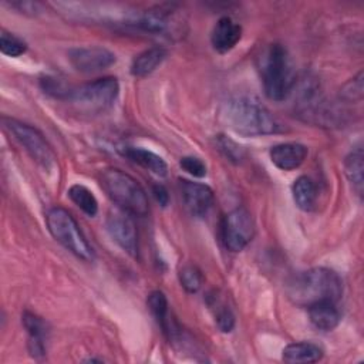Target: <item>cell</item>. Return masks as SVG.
<instances>
[{
	"label": "cell",
	"instance_id": "cell-22",
	"mask_svg": "<svg viewBox=\"0 0 364 364\" xmlns=\"http://www.w3.org/2000/svg\"><path fill=\"white\" fill-rule=\"evenodd\" d=\"M363 171H364V155L363 148H354L344 159V173L350 181L355 193L361 198L363 196Z\"/></svg>",
	"mask_w": 364,
	"mask_h": 364
},
{
	"label": "cell",
	"instance_id": "cell-14",
	"mask_svg": "<svg viewBox=\"0 0 364 364\" xmlns=\"http://www.w3.org/2000/svg\"><path fill=\"white\" fill-rule=\"evenodd\" d=\"M21 321L28 334L27 348L30 355L36 360L43 358L46 355V340L48 336V328L46 321L30 311H24Z\"/></svg>",
	"mask_w": 364,
	"mask_h": 364
},
{
	"label": "cell",
	"instance_id": "cell-13",
	"mask_svg": "<svg viewBox=\"0 0 364 364\" xmlns=\"http://www.w3.org/2000/svg\"><path fill=\"white\" fill-rule=\"evenodd\" d=\"M175 11L178 10L173 4L155 6L141 14L132 24L152 34H165L175 24L172 23V16L175 14Z\"/></svg>",
	"mask_w": 364,
	"mask_h": 364
},
{
	"label": "cell",
	"instance_id": "cell-20",
	"mask_svg": "<svg viewBox=\"0 0 364 364\" xmlns=\"http://www.w3.org/2000/svg\"><path fill=\"white\" fill-rule=\"evenodd\" d=\"M282 357L286 363H316L323 358V350L310 341H296L283 348Z\"/></svg>",
	"mask_w": 364,
	"mask_h": 364
},
{
	"label": "cell",
	"instance_id": "cell-8",
	"mask_svg": "<svg viewBox=\"0 0 364 364\" xmlns=\"http://www.w3.org/2000/svg\"><path fill=\"white\" fill-rule=\"evenodd\" d=\"M3 127L41 168L51 169L54 166L55 154L37 128L9 117H3Z\"/></svg>",
	"mask_w": 364,
	"mask_h": 364
},
{
	"label": "cell",
	"instance_id": "cell-25",
	"mask_svg": "<svg viewBox=\"0 0 364 364\" xmlns=\"http://www.w3.org/2000/svg\"><path fill=\"white\" fill-rule=\"evenodd\" d=\"M179 283L188 293H196L202 287V273L193 264H185L179 270Z\"/></svg>",
	"mask_w": 364,
	"mask_h": 364
},
{
	"label": "cell",
	"instance_id": "cell-16",
	"mask_svg": "<svg viewBox=\"0 0 364 364\" xmlns=\"http://www.w3.org/2000/svg\"><path fill=\"white\" fill-rule=\"evenodd\" d=\"M240 38H242L240 24H237L235 20H232L228 16L220 17L216 21L210 34V43L213 48L220 54H225L232 48H235V46L240 41Z\"/></svg>",
	"mask_w": 364,
	"mask_h": 364
},
{
	"label": "cell",
	"instance_id": "cell-26",
	"mask_svg": "<svg viewBox=\"0 0 364 364\" xmlns=\"http://www.w3.org/2000/svg\"><path fill=\"white\" fill-rule=\"evenodd\" d=\"M27 50V44L18 38L17 36L7 33V31H1L0 34V51L4 55L9 57H18L21 54H24Z\"/></svg>",
	"mask_w": 364,
	"mask_h": 364
},
{
	"label": "cell",
	"instance_id": "cell-27",
	"mask_svg": "<svg viewBox=\"0 0 364 364\" xmlns=\"http://www.w3.org/2000/svg\"><path fill=\"white\" fill-rule=\"evenodd\" d=\"M40 85L43 88L44 92L58 98V100H65L68 98L70 92H71V87L67 85L63 80L55 78V77H44L40 80Z\"/></svg>",
	"mask_w": 364,
	"mask_h": 364
},
{
	"label": "cell",
	"instance_id": "cell-30",
	"mask_svg": "<svg viewBox=\"0 0 364 364\" xmlns=\"http://www.w3.org/2000/svg\"><path fill=\"white\" fill-rule=\"evenodd\" d=\"M181 168L195 178H203L206 175V165L196 156H183L179 161Z\"/></svg>",
	"mask_w": 364,
	"mask_h": 364
},
{
	"label": "cell",
	"instance_id": "cell-1",
	"mask_svg": "<svg viewBox=\"0 0 364 364\" xmlns=\"http://www.w3.org/2000/svg\"><path fill=\"white\" fill-rule=\"evenodd\" d=\"M222 121L239 135L262 136L274 134L279 128L272 112L255 97L236 95L220 109Z\"/></svg>",
	"mask_w": 364,
	"mask_h": 364
},
{
	"label": "cell",
	"instance_id": "cell-19",
	"mask_svg": "<svg viewBox=\"0 0 364 364\" xmlns=\"http://www.w3.org/2000/svg\"><path fill=\"white\" fill-rule=\"evenodd\" d=\"M166 50L164 47L155 46L142 53H139L131 64V74L135 77H146L154 73L165 60Z\"/></svg>",
	"mask_w": 364,
	"mask_h": 364
},
{
	"label": "cell",
	"instance_id": "cell-31",
	"mask_svg": "<svg viewBox=\"0 0 364 364\" xmlns=\"http://www.w3.org/2000/svg\"><path fill=\"white\" fill-rule=\"evenodd\" d=\"M215 321L218 328L223 333H230L235 327V316L228 306H219L215 314Z\"/></svg>",
	"mask_w": 364,
	"mask_h": 364
},
{
	"label": "cell",
	"instance_id": "cell-23",
	"mask_svg": "<svg viewBox=\"0 0 364 364\" xmlns=\"http://www.w3.org/2000/svg\"><path fill=\"white\" fill-rule=\"evenodd\" d=\"M70 199L88 216H95L98 212V202L94 193L84 185L75 183L68 189Z\"/></svg>",
	"mask_w": 364,
	"mask_h": 364
},
{
	"label": "cell",
	"instance_id": "cell-7",
	"mask_svg": "<svg viewBox=\"0 0 364 364\" xmlns=\"http://www.w3.org/2000/svg\"><path fill=\"white\" fill-rule=\"evenodd\" d=\"M118 92V80L115 77H102L73 88L67 101L80 112L100 114L114 104Z\"/></svg>",
	"mask_w": 364,
	"mask_h": 364
},
{
	"label": "cell",
	"instance_id": "cell-4",
	"mask_svg": "<svg viewBox=\"0 0 364 364\" xmlns=\"http://www.w3.org/2000/svg\"><path fill=\"white\" fill-rule=\"evenodd\" d=\"M101 186L122 212L139 218L149 212L148 196L144 188L124 171L117 168L105 169L101 173Z\"/></svg>",
	"mask_w": 364,
	"mask_h": 364
},
{
	"label": "cell",
	"instance_id": "cell-11",
	"mask_svg": "<svg viewBox=\"0 0 364 364\" xmlns=\"http://www.w3.org/2000/svg\"><path fill=\"white\" fill-rule=\"evenodd\" d=\"M107 230L112 240L129 256L138 255V235L135 225L125 212H111L105 220Z\"/></svg>",
	"mask_w": 364,
	"mask_h": 364
},
{
	"label": "cell",
	"instance_id": "cell-9",
	"mask_svg": "<svg viewBox=\"0 0 364 364\" xmlns=\"http://www.w3.org/2000/svg\"><path fill=\"white\" fill-rule=\"evenodd\" d=\"M255 236V222L246 208H235L230 210L222 223V240L228 250H243Z\"/></svg>",
	"mask_w": 364,
	"mask_h": 364
},
{
	"label": "cell",
	"instance_id": "cell-29",
	"mask_svg": "<svg viewBox=\"0 0 364 364\" xmlns=\"http://www.w3.org/2000/svg\"><path fill=\"white\" fill-rule=\"evenodd\" d=\"M340 98L346 102L361 101L363 98V73L361 71L341 87Z\"/></svg>",
	"mask_w": 364,
	"mask_h": 364
},
{
	"label": "cell",
	"instance_id": "cell-3",
	"mask_svg": "<svg viewBox=\"0 0 364 364\" xmlns=\"http://www.w3.org/2000/svg\"><path fill=\"white\" fill-rule=\"evenodd\" d=\"M260 78L269 100H286L296 84V77L287 50L282 44H270L260 55Z\"/></svg>",
	"mask_w": 364,
	"mask_h": 364
},
{
	"label": "cell",
	"instance_id": "cell-15",
	"mask_svg": "<svg viewBox=\"0 0 364 364\" xmlns=\"http://www.w3.org/2000/svg\"><path fill=\"white\" fill-rule=\"evenodd\" d=\"M307 146L299 142L277 144L270 148V159L274 166L282 171H293L299 168L307 158Z\"/></svg>",
	"mask_w": 364,
	"mask_h": 364
},
{
	"label": "cell",
	"instance_id": "cell-24",
	"mask_svg": "<svg viewBox=\"0 0 364 364\" xmlns=\"http://www.w3.org/2000/svg\"><path fill=\"white\" fill-rule=\"evenodd\" d=\"M146 301H148V309H149L151 314L155 317L158 324L162 327L166 323V320L169 318L166 296L161 290H154L149 293Z\"/></svg>",
	"mask_w": 364,
	"mask_h": 364
},
{
	"label": "cell",
	"instance_id": "cell-17",
	"mask_svg": "<svg viewBox=\"0 0 364 364\" xmlns=\"http://www.w3.org/2000/svg\"><path fill=\"white\" fill-rule=\"evenodd\" d=\"M307 311H309V320L311 326L321 331L334 330L341 320V314L336 307V303H331V301L316 303L307 307Z\"/></svg>",
	"mask_w": 364,
	"mask_h": 364
},
{
	"label": "cell",
	"instance_id": "cell-21",
	"mask_svg": "<svg viewBox=\"0 0 364 364\" xmlns=\"http://www.w3.org/2000/svg\"><path fill=\"white\" fill-rule=\"evenodd\" d=\"M291 193L299 209L304 212L314 209L317 202V188L309 176H299L291 185Z\"/></svg>",
	"mask_w": 364,
	"mask_h": 364
},
{
	"label": "cell",
	"instance_id": "cell-2",
	"mask_svg": "<svg viewBox=\"0 0 364 364\" xmlns=\"http://www.w3.org/2000/svg\"><path fill=\"white\" fill-rule=\"evenodd\" d=\"M286 291L290 301L299 307L321 301L337 303L343 294V280L328 267H311L294 274Z\"/></svg>",
	"mask_w": 364,
	"mask_h": 364
},
{
	"label": "cell",
	"instance_id": "cell-6",
	"mask_svg": "<svg viewBox=\"0 0 364 364\" xmlns=\"http://www.w3.org/2000/svg\"><path fill=\"white\" fill-rule=\"evenodd\" d=\"M294 108L297 115L317 125L334 127L343 122V111L337 109L331 101L328 102L321 94L317 84L311 80L303 82L297 92V98L294 102Z\"/></svg>",
	"mask_w": 364,
	"mask_h": 364
},
{
	"label": "cell",
	"instance_id": "cell-5",
	"mask_svg": "<svg viewBox=\"0 0 364 364\" xmlns=\"http://www.w3.org/2000/svg\"><path fill=\"white\" fill-rule=\"evenodd\" d=\"M46 223L51 236L70 253L85 262H91L94 259L91 245L68 210L60 206L51 208L46 215Z\"/></svg>",
	"mask_w": 364,
	"mask_h": 364
},
{
	"label": "cell",
	"instance_id": "cell-28",
	"mask_svg": "<svg viewBox=\"0 0 364 364\" xmlns=\"http://www.w3.org/2000/svg\"><path fill=\"white\" fill-rule=\"evenodd\" d=\"M216 145L220 149V152L232 162L239 164L243 158H245V149L236 144L233 139H230L229 136L225 135H219L216 138Z\"/></svg>",
	"mask_w": 364,
	"mask_h": 364
},
{
	"label": "cell",
	"instance_id": "cell-12",
	"mask_svg": "<svg viewBox=\"0 0 364 364\" xmlns=\"http://www.w3.org/2000/svg\"><path fill=\"white\" fill-rule=\"evenodd\" d=\"M179 191L182 200L192 216L203 218L212 209L215 195L208 185L188 179H179Z\"/></svg>",
	"mask_w": 364,
	"mask_h": 364
},
{
	"label": "cell",
	"instance_id": "cell-32",
	"mask_svg": "<svg viewBox=\"0 0 364 364\" xmlns=\"http://www.w3.org/2000/svg\"><path fill=\"white\" fill-rule=\"evenodd\" d=\"M152 193H154L156 202H158L161 206L165 208V206L168 205V202H169V193H168V191H166V188H165L164 185H159V183L154 185V186H152Z\"/></svg>",
	"mask_w": 364,
	"mask_h": 364
},
{
	"label": "cell",
	"instance_id": "cell-10",
	"mask_svg": "<svg viewBox=\"0 0 364 364\" xmlns=\"http://www.w3.org/2000/svg\"><path fill=\"white\" fill-rule=\"evenodd\" d=\"M115 54L101 46L74 47L68 51V61L81 73H95L111 67L115 63Z\"/></svg>",
	"mask_w": 364,
	"mask_h": 364
},
{
	"label": "cell",
	"instance_id": "cell-18",
	"mask_svg": "<svg viewBox=\"0 0 364 364\" xmlns=\"http://www.w3.org/2000/svg\"><path fill=\"white\" fill-rule=\"evenodd\" d=\"M122 154L132 162L141 165L142 168L148 169L149 172L158 176H165L168 173V165L164 161V158L154 154L152 151H148L145 148H138V146H127L124 148Z\"/></svg>",
	"mask_w": 364,
	"mask_h": 364
}]
</instances>
